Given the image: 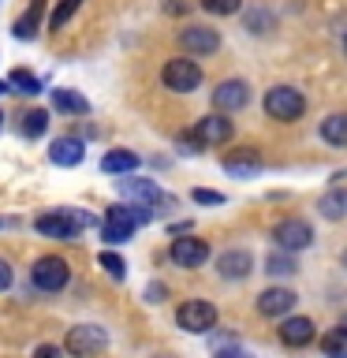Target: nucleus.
I'll return each instance as SVG.
<instances>
[{
  "label": "nucleus",
  "mask_w": 347,
  "mask_h": 358,
  "mask_svg": "<svg viewBox=\"0 0 347 358\" xmlns=\"http://www.w3.org/2000/svg\"><path fill=\"white\" fill-rule=\"evenodd\" d=\"M41 8H45V0H34L27 15H22V19L15 22V27H11V30H15V38H22V41H27V38H34V34H38V19H41Z\"/></svg>",
  "instance_id": "nucleus-21"
},
{
  "label": "nucleus",
  "mask_w": 347,
  "mask_h": 358,
  "mask_svg": "<svg viewBox=\"0 0 347 358\" xmlns=\"http://www.w3.org/2000/svg\"><path fill=\"white\" fill-rule=\"evenodd\" d=\"M4 86H8V83H0V90H4Z\"/></svg>",
  "instance_id": "nucleus-36"
},
{
  "label": "nucleus",
  "mask_w": 347,
  "mask_h": 358,
  "mask_svg": "<svg viewBox=\"0 0 347 358\" xmlns=\"http://www.w3.org/2000/svg\"><path fill=\"white\" fill-rule=\"evenodd\" d=\"M217 268H220V276H228V280H243L254 268V257H250V250H224L217 257Z\"/></svg>",
  "instance_id": "nucleus-13"
},
{
  "label": "nucleus",
  "mask_w": 347,
  "mask_h": 358,
  "mask_svg": "<svg viewBox=\"0 0 347 358\" xmlns=\"http://www.w3.org/2000/svg\"><path fill=\"white\" fill-rule=\"evenodd\" d=\"M209 257V246L201 239H172V262L183 268H198Z\"/></svg>",
  "instance_id": "nucleus-11"
},
{
  "label": "nucleus",
  "mask_w": 347,
  "mask_h": 358,
  "mask_svg": "<svg viewBox=\"0 0 347 358\" xmlns=\"http://www.w3.org/2000/svg\"><path fill=\"white\" fill-rule=\"evenodd\" d=\"M344 52H347V38H344Z\"/></svg>",
  "instance_id": "nucleus-35"
},
{
  "label": "nucleus",
  "mask_w": 347,
  "mask_h": 358,
  "mask_svg": "<svg viewBox=\"0 0 347 358\" xmlns=\"http://www.w3.org/2000/svg\"><path fill=\"white\" fill-rule=\"evenodd\" d=\"M131 235H134V228H127V224H116V220L101 224V239H108V243H127Z\"/></svg>",
  "instance_id": "nucleus-25"
},
{
  "label": "nucleus",
  "mask_w": 347,
  "mask_h": 358,
  "mask_svg": "<svg viewBox=\"0 0 347 358\" xmlns=\"http://www.w3.org/2000/svg\"><path fill=\"white\" fill-rule=\"evenodd\" d=\"M52 105L60 112H75V116H86L90 112V101L83 94H75V90H52Z\"/></svg>",
  "instance_id": "nucleus-18"
},
{
  "label": "nucleus",
  "mask_w": 347,
  "mask_h": 358,
  "mask_svg": "<svg viewBox=\"0 0 347 358\" xmlns=\"http://www.w3.org/2000/svg\"><path fill=\"white\" fill-rule=\"evenodd\" d=\"M0 120H4V116H0Z\"/></svg>",
  "instance_id": "nucleus-37"
},
{
  "label": "nucleus",
  "mask_w": 347,
  "mask_h": 358,
  "mask_svg": "<svg viewBox=\"0 0 347 358\" xmlns=\"http://www.w3.org/2000/svg\"><path fill=\"white\" fill-rule=\"evenodd\" d=\"M228 138H232V120H224V116H201L194 123V131L187 134L190 145H220Z\"/></svg>",
  "instance_id": "nucleus-6"
},
{
  "label": "nucleus",
  "mask_w": 347,
  "mask_h": 358,
  "mask_svg": "<svg viewBox=\"0 0 347 358\" xmlns=\"http://www.w3.org/2000/svg\"><path fill=\"white\" fill-rule=\"evenodd\" d=\"M90 224V217H83V213H67V209H56V213H45V217H38V228L41 235H49V239H75L78 231H83Z\"/></svg>",
  "instance_id": "nucleus-2"
},
{
  "label": "nucleus",
  "mask_w": 347,
  "mask_h": 358,
  "mask_svg": "<svg viewBox=\"0 0 347 358\" xmlns=\"http://www.w3.org/2000/svg\"><path fill=\"white\" fill-rule=\"evenodd\" d=\"M344 268H347V254H344Z\"/></svg>",
  "instance_id": "nucleus-34"
},
{
  "label": "nucleus",
  "mask_w": 347,
  "mask_h": 358,
  "mask_svg": "<svg viewBox=\"0 0 347 358\" xmlns=\"http://www.w3.org/2000/svg\"><path fill=\"white\" fill-rule=\"evenodd\" d=\"M34 358H64V355H60V347H49V343H45V347H38V351H34Z\"/></svg>",
  "instance_id": "nucleus-32"
},
{
  "label": "nucleus",
  "mask_w": 347,
  "mask_h": 358,
  "mask_svg": "<svg viewBox=\"0 0 347 358\" xmlns=\"http://www.w3.org/2000/svg\"><path fill=\"white\" fill-rule=\"evenodd\" d=\"M313 321L310 317H288L284 324H280V340H284L288 347H306L313 343Z\"/></svg>",
  "instance_id": "nucleus-14"
},
{
  "label": "nucleus",
  "mask_w": 347,
  "mask_h": 358,
  "mask_svg": "<svg viewBox=\"0 0 347 358\" xmlns=\"http://www.w3.org/2000/svg\"><path fill=\"white\" fill-rule=\"evenodd\" d=\"M265 112L280 123H291V120H299L302 112H306V97H302L299 90H291V86H273L265 94Z\"/></svg>",
  "instance_id": "nucleus-1"
},
{
  "label": "nucleus",
  "mask_w": 347,
  "mask_h": 358,
  "mask_svg": "<svg viewBox=\"0 0 347 358\" xmlns=\"http://www.w3.org/2000/svg\"><path fill=\"white\" fill-rule=\"evenodd\" d=\"M291 306H295V291H288V287H269L257 299V313H265V317H280Z\"/></svg>",
  "instance_id": "nucleus-12"
},
{
  "label": "nucleus",
  "mask_w": 347,
  "mask_h": 358,
  "mask_svg": "<svg viewBox=\"0 0 347 358\" xmlns=\"http://www.w3.org/2000/svg\"><path fill=\"white\" fill-rule=\"evenodd\" d=\"M246 101H250V86L239 83V78H228V83H220L213 90V105L220 112H235V108H243Z\"/></svg>",
  "instance_id": "nucleus-10"
},
{
  "label": "nucleus",
  "mask_w": 347,
  "mask_h": 358,
  "mask_svg": "<svg viewBox=\"0 0 347 358\" xmlns=\"http://www.w3.org/2000/svg\"><path fill=\"white\" fill-rule=\"evenodd\" d=\"M273 239H276L280 250L295 254V250H306V246L313 243V228L306 220H299V217H288V220H280L273 228Z\"/></svg>",
  "instance_id": "nucleus-4"
},
{
  "label": "nucleus",
  "mask_w": 347,
  "mask_h": 358,
  "mask_svg": "<svg viewBox=\"0 0 347 358\" xmlns=\"http://www.w3.org/2000/svg\"><path fill=\"white\" fill-rule=\"evenodd\" d=\"M67 284V262L64 257H41L34 265V287L41 291H60Z\"/></svg>",
  "instance_id": "nucleus-8"
},
{
  "label": "nucleus",
  "mask_w": 347,
  "mask_h": 358,
  "mask_svg": "<svg viewBox=\"0 0 347 358\" xmlns=\"http://www.w3.org/2000/svg\"><path fill=\"white\" fill-rule=\"evenodd\" d=\"M120 190L127 198H142V201H150V206H161V201H168L161 194V187L150 183V179H120Z\"/></svg>",
  "instance_id": "nucleus-16"
},
{
  "label": "nucleus",
  "mask_w": 347,
  "mask_h": 358,
  "mask_svg": "<svg viewBox=\"0 0 347 358\" xmlns=\"http://www.w3.org/2000/svg\"><path fill=\"white\" fill-rule=\"evenodd\" d=\"M344 324H347V321H344Z\"/></svg>",
  "instance_id": "nucleus-38"
},
{
  "label": "nucleus",
  "mask_w": 347,
  "mask_h": 358,
  "mask_svg": "<svg viewBox=\"0 0 347 358\" xmlns=\"http://www.w3.org/2000/svg\"><path fill=\"white\" fill-rule=\"evenodd\" d=\"M105 343H108V336H105V329H97V324H78V329H71V332H67V340H64V347L71 355H78V358L97 355Z\"/></svg>",
  "instance_id": "nucleus-7"
},
{
  "label": "nucleus",
  "mask_w": 347,
  "mask_h": 358,
  "mask_svg": "<svg viewBox=\"0 0 347 358\" xmlns=\"http://www.w3.org/2000/svg\"><path fill=\"white\" fill-rule=\"evenodd\" d=\"M176 324L183 332H209L217 324V306L213 302H201V299H190L176 310Z\"/></svg>",
  "instance_id": "nucleus-3"
},
{
  "label": "nucleus",
  "mask_w": 347,
  "mask_h": 358,
  "mask_svg": "<svg viewBox=\"0 0 347 358\" xmlns=\"http://www.w3.org/2000/svg\"><path fill=\"white\" fill-rule=\"evenodd\" d=\"M321 138L329 145H347V116L344 112H336V116H329L321 123Z\"/></svg>",
  "instance_id": "nucleus-20"
},
{
  "label": "nucleus",
  "mask_w": 347,
  "mask_h": 358,
  "mask_svg": "<svg viewBox=\"0 0 347 358\" xmlns=\"http://www.w3.org/2000/svg\"><path fill=\"white\" fill-rule=\"evenodd\" d=\"M269 268H265V273H273V276H291V273H295V262H291V257L288 254H273V257H269V262H265Z\"/></svg>",
  "instance_id": "nucleus-27"
},
{
  "label": "nucleus",
  "mask_w": 347,
  "mask_h": 358,
  "mask_svg": "<svg viewBox=\"0 0 347 358\" xmlns=\"http://www.w3.org/2000/svg\"><path fill=\"white\" fill-rule=\"evenodd\" d=\"M139 168V157H134L131 150H112V153H105L101 157V172H108V176H120V172H134Z\"/></svg>",
  "instance_id": "nucleus-17"
},
{
  "label": "nucleus",
  "mask_w": 347,
  "mask_h": 358,
  "mask_svg": "<svg viewBox=\"0 0 347 358\" xmlns=\"http://www.w3.org/2000/svg\"><path fill=\"white\" fill-rule=\"evenodd\" d=\"M4 287H11V265L0 257V291H4Z\"/></svg>",
  "instance_id": "nucleus-31"
},
{
  "label": "nucleus",
  "mask_w": 347,
  "mask_h": 358,
  "mask_svg": "<svg viewBox=\"0 0 347 358\" xmlns=\"http://www.w3.org/2000/svg\"><path fill=\"white\" fill-rule=\"evenodd\" d=\"M217 358H250V355H243V351H220Z\"/></svg>",
  "instance_id": "nucleus-33"
},
{
  "label": "nucleus",
  "mask_w": 347,
  "mask_h": 358,
  "mask_svg": "<svg viewBox=\"0 0 347 358\" xmlns=\"http://www.w3.org/2000/svg\"><path fill=\"white\" fill-rule=\"evenodd\" d=\"M321 351H325V358H347V324H340V329H332L325 336Z\"/></svg>",
  "instance_id": "nucleus-22"
},
{
  "label": "nucleus",
  "mask_w": 347,
  "mask_h": 358,
  "mask_svg": "<svg viewBox=\"0 0 347 358\" xmlns=\"http://www.w3.org/2000/svg\"><path fill=\"white\" fill-rule=\"evenodd\" d=\"M8 86H15L19 94H38V90H41V83H38V78H34L30 71H22V67H19V71H11V75H8Z\"/></svg>",
  "instance_id": "nucleus-24"
},
{
  "label": "nucleus",
  "mask_w": 347,
  "mask_h": 358,
  "mask_svg": "<svg viewBox=\"0 0 347 358\" xmlns=\"http://www.w3.org/2000/svg\"><path fill=\"white\" fill-rule=\"evenodd\" d=\"M201 83V67L194 60H187V56H176V60L164 64V86L176 90V94H190V90H198Z\"/></svg>",
  "instance_id": "nucleus-5"
},
{
  "label": "nucleus",
  "mask_w": 347,
  "mask_h": 358,
  "mask_svg": "<svg viewBox=\"0 0 347 358\" xmlns=\"http://www.w3.org/2000/svg\"><path fill=\"white\" fill-rule=\"evenodd\" d=\"M194 198L206 201V206H220V201H224L220 194H213V190H194Z\"/></svg>",
  "instance_id": "nucleus-30"
},
{
  "label": "nucleus",
  "mask_w": 347,
  "mask_h": 358,
  "mask_svg": "<svg viewBox=\"0 0 347 358\" xmlns=\"http://www.w3.org/2000/svg\"><path fill=\"white\" fill-rule=\"evenodd\" d=\"M201 8L209 11V15H235V11H239V4L243 0H198Z\"/></svg>",
  "instance_id": "nucleus-26"
},
{
  "label": "nucleus",
  "mask_w": 347,
  "mask_h": 358,
  "mask_svg": "<svg viewBox=\"0 0 347 358\" xmlns=\"http://www.w3.org/2000/svg\"><path fill=\"white\" fill-rule=\"evenodd\" d=\"M179 45H183L190 56H206V52L220 49V34L209 30V27H187V30H179Z\"/></svg>",
  "instance_id": "nucleus-9"
},
{
  "label": "nucleus",
  "mask_w": 347,
  "mask_h": 358,
  "mask_svg": "<svg viewBox=\"0 0 347 358\" xmlns=\"http://www.w3.org/2000/svg\"><path fill=\"white\" fill-rule=\"evenodd\" d=\"M101 268H105L112 280H123V273H127V265H123L120 254H101Z\"/></svg>",
  "instance_id": "nucleus-29"
},
{
  "label": "nucleus",
  "mask_w": 347,
  "mask_h": 358,
  "mask_svg": "<svg viewBox=\"0 0 347 358\" xmlns=\"http://www.w3.org/2000/svg\"><path fill=\"white\" fill-rule=\"evenodd\" d=\"M318 209H321L329 220H340V217H347V190L336 187V190H329V194H321Z\"/></svg>",
  "instance_id": "nucleus-19"
},
{
  "label": "nucleus",
  "mask_w": 347,
  "mask_h": 358,
  "mask_svg": "<svg viewBox=\"0 0 347 358\" xmlns=\"http://www.w3.org/2000/svg\"><path fill=\"white\" fill-rule=\"evenodd\" d=\"M49 157H52V164H60V168H75L86 157V150H83V142H78V138H67V134H64V138L52 142Z\"/></svg>",
  "instance_id": "nucleus-15"
},
{
  "label": "nucleus",
  "mask_w": 347,
  "mask_h": 358,
  "mask_svg": "<svg viewBox=\"0 0 347 358\" xmlns=\"http://www.w3.org/2000/svg\"><path fill=\"white\" fill-rule=\"evenodd\" d=\"M78 8H83V0H60V8H56V15H52V30H64V22L71 19Z\"/></svg>",
  "instance_id": "nucleus-28"
},
{
  "label": "nucleus",
  "mask_w": 347,
  "mask_h": 358,
  "mask_svg": "<svg viewBox=\"0 0 347 358\" xmlns=\"http://www.w3.org/2000/svg\"><path fill=\"white\" fill-rule=\"evenodd\" d=\"M45 127H49V112L45 108H34V112L22 116V134H27V138H38Z\"/></svg>",
  "instance_id": "nucleus-23"
}]
</instances>
